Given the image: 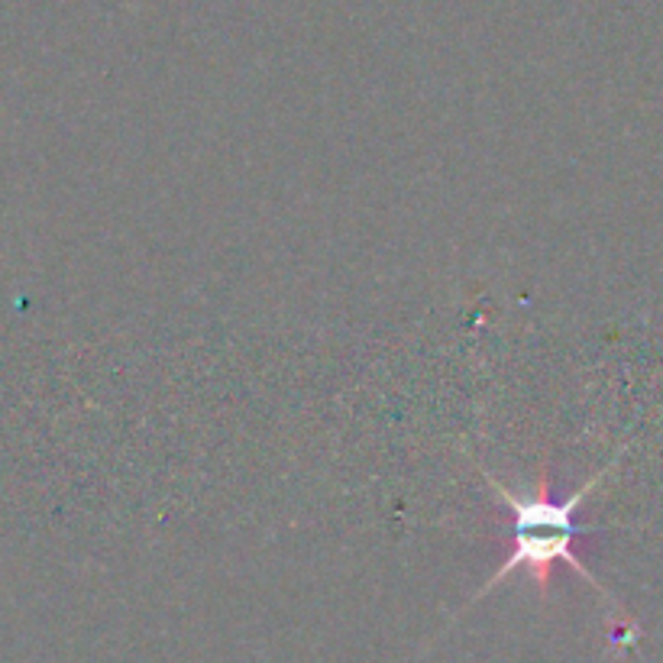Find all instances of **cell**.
<instances>
[{
	"label": "cell",
	"instance_id": "cell-1",
	"mask_svg": "<svg viewBox=\"0 0 663 663\" xmlns=\"http://www.w3.org/2000/svg\"><path fill=\"white\" fill-rule=\"evenodd\" d=\"M618 457H621V453H618ZM618 457L605 467L603 473H596L589 483L580 485V488H576L570 498H563V502H553V498H550V473H547V467L541 470V480H538V492H535V495H515L508 485H502L492 473H485L483 467H480L485 483L495 488L498 502H502V505L508 508V515H512V550H508V557L502 560V566L492 573V580H485L483 589L473 596V603L488 596L498 583H505V580H508L512 573H518V570H528V576L538 583L541 596H547L557 563H566V566H570L573 573H580L603 599H608L605 586L589 573V566H583V560L576 557L573 543H576L580 535H589V531H593V528L576 525V512H580V505L593 495V488L603 483L605 473L615 470Z\"/></svg>",
	"mask_w": 663,
	"mask_h": 663
}]
</instances>
